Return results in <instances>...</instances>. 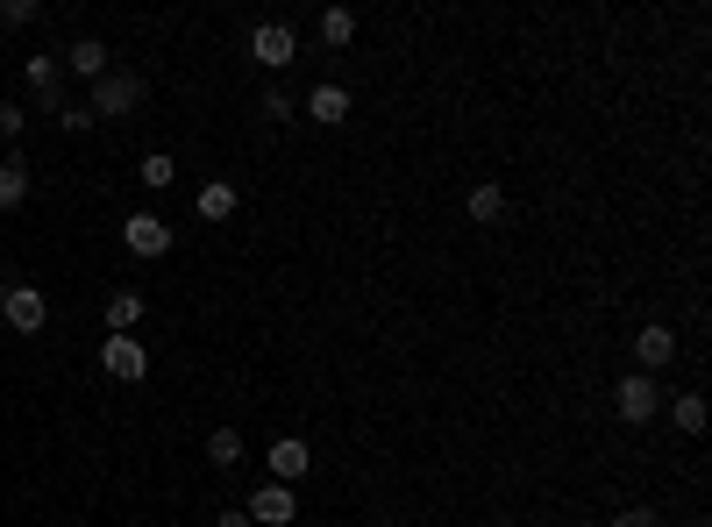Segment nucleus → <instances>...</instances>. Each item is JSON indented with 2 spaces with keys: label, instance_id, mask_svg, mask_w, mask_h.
<instances>
[{
  "label": "nucleus",
  "instance_id": "nucleus-1",
  "mask_svg": "<svg viewBox=\"0 0 712 527\" xmlns=\"http://www.w3.org/2000/svg\"><path fill=\"white\" fill-rule=\"evenodd\" d=\"M143 94H150V86L135 79V72H114V65H108V79H94L86 108H94V122H129V114L143 108Z\"/></svg>",
  "mask_w": 712,
  "mask_h": 527
},
{
  "label": "nucleus",
  "instance_id": "nucleus-2",
  "mask_svg": "<svg viewBox=\"0 0 712 527\" xmlns=\"http://www.w3.org/2000/svg\"><path fill=\"white\" fill-rule=\"evenodd\" d=\"M0 321H8L14 336H36V328L51 321V299H43V285H8V299H0Z\"/></svg>",
  "mask_w": 712,
  "mask_h": 527
},
{
  "label": "nucleus",
  "instance_id": "nucleus-3",
  "mask_svg": "<svg viewBox=\"0 0 712 527\" xmlns=\"http://www.w3.org/2000/svg\"><path fill=\"white\" fill-rule=\"evenodd\" d=\"M613 406H620V420H656L662 414V385L648 378V371H627V378L613 385Z\"/></svg>",
  "mask_w": 712,
  "mask_h": 527
},
{
  "label": "nucleus",
  "instance_id": "nucleus-4",
  "mask_svg": "<svg viewBox=\"0 0 712 527\" xmlns=\"http://www.w3.org/2000/svg\"><path fill=\"white\" fill-rule=\"evenodd\" d=\"M242 514H250V527H293L299 520V499H293V485H271V477H264Z\"/></svg>",
  "mask_w": 712,
  "mask_h": 527
},
{
  "label": "nucleus",
  "instance_id": "nucleus-5",
  "mask_svg": "<svg viewBox=\"0 0 712 527\" xmlns=\"http://www.w3.org/2000/svg\"><path fill=\"white\" fill-rule=\"evenodd\" d=\"M293 51H299V36H293L285 22H256V29H250V57H256L264 72H285V65H293Z\"/></svg>",
  "mask_w": 712,
  "mask_h": 527
},
{
  "label": "nucleus",
  "instance_id": "nucleus-6",
  "mask_svg": "<svg viewBox=\"0 0 712 527\" xmlns=\"http://www.w3.org/2000/svg\"><path fill=\"white\" fill-rule=\"evenodd\" d=\"M100 371H108V378H121V385H135L150 371V350L135 336H108L100 342Z\"/></svg>",
  "mask_w": 712,
  "mask_h": 527
},
{
  "label": "nucleus",
  "instance_id": "nucleus-7",
  "mask_svg": "<svg viewBox=\"0 0 712 527\" xmlns=\"http://www.w3.org/2000/svg\"><path fill=\"white\" fill-rule=\"evenodd\" d=\"M121 243H129V257H164V250H172V229H164L157 215H129L121 221Z\"/></svg>",
  "mask_w": 712,
  "mask_h": 527
},
{
  "label": "nucleus",
  "instance_id": "nucleus-8",
  "mask_svg": "<svg viewBox=\"0 0 712 527\" xmlns=\"http://www.w3.org/2000/svg\"><path fill=\"white\" fill-rule=\"evenodd\" d=\"M22 79H29V94H36L51 114L65 108V65H57V57H29V65H22Z\"/></svg>",
  "mask_w": 712,
  "mask_h": 527
},
{
  "label": "nucleus",
  "instance_id": "nucleus-9",
  "mask_svg": "<svg viewBox=\"0 0 712 527\" xmlns=\"http://www.w3.org/2000/svg\"><path fill=\"white\" fill-rule=\"evenodd\" d=\"M314 471V449L299 442V435H278L271 442V485H293V477H307Z\"/></svg>",
  "mask_w": 712,
  "mask_h": 527
},
{
  "label": "nucleus",
  "instance_id": "nucleus-10",
  "mask_svg": "<svg viewBox=\"0 0 712 527\" xmlns=\"http://www.w3.org/2000/svg\"><path fill=\"white\" fill-rule=\"evenodd\" d=\"M670 356H677V336L662 321H648L642 336H634V364H642L648 378H656V371H670Z\"/></svg>",
  "mask_w": 712,
  "mask_h": 527
},
{
  "label": "nucleus",
  "instance_id": "nucleus-11",
  "mask_svg": "<svg viewBox=\"0 0 712 527\" xmlns=\"http://www.w3.org/2000/svg\"><path fill=\"white\" fill-rule=\"evenodd\" d=\"M65 72H79L86 86H94V79H108V43H100V36H79V43L65 51Z\"/></svg>",
  "mask_w": 712,
  "mask_h": 527
},
{
  "label": "nucleus",
  "instance_id": "nucleus-12",
  "mask_svg": "<svg viewBox=\"0 0 712 527\" xmlns=\"http://www.w3.org/2000/svg\"><path fill=\"white\" fill-rule=\"evenodd\" d=\"M307 114H314V122H328V129H336V122H350V86H314V94H307Z\"/></svg>",
  "mask_w": 712,
  "mask_h": 527
},
{
  "label": "nucleus",
  "instance_id": "nucleus-13",
  "mask_svg": "<svg viewBox=\"0 0 712 527\" xmlns=\"http://www.w3.org/2000/svg\"><path fill=\"white\" fill-rule=\"evenodd\" d=\"M193 207H200V221H229L235 215V186L229 178H207V186L193 193Z\"/></svg>",
  "mask_w": 712,
  "mask_h": 527
},
{
  "label": "nucleus",
  "instance_id": "nucleus-14",
  "mask_svg": "<svg viewBox=\"0 0 712 527\" xmlns=\"http://www.w3.org/2000/svg\"><path fill=\"white\" fill-rule=\"evenodd\" d=\"M22 200H29V164L22 157H0V215H14Z\"/></svg>",
  "mask_w": 712,
  "mask_h": 527
},
{
  "label": "nucleus",
  "instance_id": "nucleus-15",
  "mask_svg": "<svg viewBox=\"0 0 712 527\" xmlns=\"http://www.w3.org/2000/svg\"><path fill=\"white\" fill-rule=\"evenodd\" d=\"M135 321H143V293H108V328L114 336H129Z\"/></svg>",
  "mask_w": 712,
  "mask_h": 527
},
{
  "label": "nucleus",
  "instance_id": "nucleus-16",
  "mask_svg": "<svg viewBox=\"0 0 712 527\" xmlns=\"http://www.w3.org/2000/svg\"><path fill=\"white\" fill-rule=\"evenodd\" d=\"M207 457H215V471H235V463H242V435L235 428H215V435H207Z\"/></svg>",
  "mask_w": 712,
  "mask_h": 527
},
{
  "label": "nucleus",
  "instance_id": "nucleus-17",
  "mask_svg": "<svg viewBox=\"0 0 712 527\" xmlns=\"http://www.w3.org/2000/svg\"><path fill=\"white\" fill-rule=\"evenodd\" d=\"M350 36H357V14H350V8H328V14H321V43H328V51H342Z\"/></svg>",
  "mask_w": 712,
  "mask_h": 527
},
{
  "label": "nucleus",
  "instance_id": "nucleus-18",
  "mask_svg": "<svg viewBox=\"0 0 712 527\" xmlns=\"http://www.w3.org/2000/svg\"><path fill=\"white\" fill-rule=\"evenodd\" d=\"M135 178H143L150 193H164V186H172V178H178V164L164 157V150H150V157H143V172H135Z\"/></svg>",
  "mask_w": 712,
  "mask_h": 527
},
{
  "label": "nucleus",
  "instance_id": "nucleus-19",
  "mask_svg": "<svg viewBox=\"0 0 712 527\" xmlns=\"http://www.w3.org/2000/svg\"><path fill=\"white\" fill-rule=\"evenodd\" d=\"M499 215H506V193H499V186H478V193H471V221H484V229H492Z\"/></svg>",
  "mask_w": 712,
  "mask_h": 527
},
{
  "label": "nucleus",
  "instance_id": "nucleus-20",
  "mask_svg": "<svg viewBox=\"0 0 712 527\" xmlns=\"http://www.w3.org/2000/svg\"><path fill=\"white\" fill-rule=\"evenodd\" d=\"M670 414H677V428H684V435H705V393H684Z\"/></svg>",
  "mask_w": 712,
  "mask_h": 527
},
{
  "label": "nucleus",
  "instance_id": "nucleus-21",
  "mask_svg": "<svg viewBox=\"0 0 712 527\" xmlns=\"http://www.w3.org/2000/svg\"><path fill=\"white\" fill-rule=\"evenodd\" d=\"M36 0H0V22H8V29H29V22H36Z\"/></svg>",
  "mask_w": 712,
  "mask_h": 527
},
{
  "label": "nucleus",
  "instance_id": "nucleus-22",
  "mask_svg": "<svg viewBox=\"0 0 712 527\" xmlns=\"http://www.w3.org/2000/svg\"><path fill=\"white\" fill-rule=\"evenodd\" d=\"M57 122H65L72 135H86V129H94V108H86V100H65V108H57Z\"/></svg>",
  "mask_w": 712,
  "mask_h": 527
},
{
  "label": "nucleus",
  "instance_id": "nucleus-23",
  "mask_svg": "<svg viewBox=\"0 0 712 527\" xmlns=\"http://www.w3.org/2000/svg\"><path fill=\"white\" fill-rule=\"evenodd\" d=\"M613 527H670L656 514V506H627V514H613Z\"/></svg>",
  "mask_w": 712,
  "mask_h": 527
},
{
  "label": "nucleus",
  "instance_id": "nucleus-24",
  "mask_svg": "<svg viewBox=\"0 0 712 527\" xmlns=\"http://www.w3.org/2000/svg\"><path fill=\"white\" fill-rule=\"evenodd\" d=\"M22 122H29V114L14 108V100H0V143H14V135H22Z\"/></svg>",
  "mask_w": 712,
  "mask_h": 527
},
{
  "label": "nucleus",
  "instance_id": "nucleus-25",
  "mask_svg": "<svg viewBox=\"0 0 712 527\" xmlns=\"http://www.w3.org/2000/svg\"><path fill=\"white\" fill-rule=\"evenodd\" d=\"M264 114H271V122H285V114H293V94H278V86H271V94H264Z\"/></svg>",
  "mask_w": 712,
  "mask_h": 527
},
{
  "label": "nucleus",
  "instance_id": "nucleus-26",
  "mask_svg": "<svg viewBox=\"0 0 712 527\" xmlns=\"http://www.w3.org/2000/svg\"><path fill=\"white\" fill-rule=\"evenodd\" d=\"M215 527H250V514H242V506L235 514H215Z\"/></svg>",
  "mask_w": 712,
  "mask_h": 527
}]
</instances>
